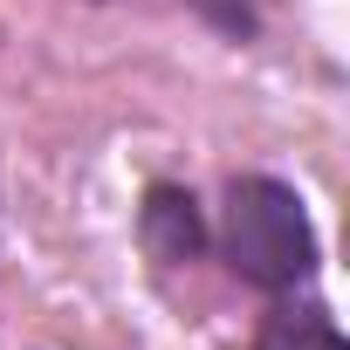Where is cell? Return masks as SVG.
I'll return each mask as SVG.
<instances>
[{
  "label": "cell",
  "mask_w": 350,
  "mask_h": 350,
  "mask_svg": "<svg viewBox=\"0 0 350 350\" xmlns=\"http://www.w3.org/2000/svg\"><path fill=\"white\" fill-rule=\"evenodd\" d=\"M213 254L227 261L234 282H247L254 295H295L316 282L323 268V234L302 206V193L275 172H234L220 193V220H213Z\"/></svg>",
  "instance_id": "1"
},
{
  "label": "cell",
  "mask_w": 350,
  "mask_h": 350,
  "mask_svg": "<svg viewBox=\"0 0 350 350\" xmlns=\"http://www.w3.org/2000/svg\"><path fill=\"white\" fill-rule=\"evenodd\" d=\"M137 247L158 261V268H193L213 254V220L200 206L193 186L179 179H151L137 193Z\"/></svg>",
  "instance_id": "2"
},
{
  "label": "cell",
  "mask_w": 350,
  "mask_h": 350,
  "mask_svg": "<svg viewBox=\"0 0 350 350\" xmlns=\"http://www.w3.org/2000/svg\"><path fill=\"white\" fill-rule=\"evenodd\" d=\"M254 350H350V343H343L329 302L309 295V288H295V295H275V309L261 316Z\"/></svg>",
  "instance_id": "3"
},
{
  "label": "cell",
  "mask_w": 350,
  "mask_h": 350,
  "mask_svg": "<svg viewBox=\"0 0 350 350\" xmlns=\"http://www.w3.org/2000/svg\"><path fill=\"white\" fill-rule=\"evenodd\" d=\"M186 8L227 42V49H254L261 42V28H268V14H261V0H186Z\"/></svg>",
  "instance_id": "4"
}]
</instances>
